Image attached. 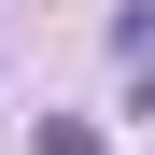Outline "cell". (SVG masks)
<instances>
[{"label": "cell", "instance_id": "6da1fadb", "mask_svg": "<svg viewBox=\"0 0 155 155\" xmlns=\"http://www.w3.org/2000/svg\"><path fill=\"white\" fill-rule=\"evenodd\" d=\"M28 155H99V127H85V113H57V127H42Z\"/></svg>", "mask_w": 155, "mask_h": 155}]
</instances>
